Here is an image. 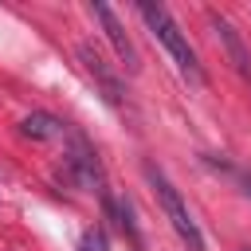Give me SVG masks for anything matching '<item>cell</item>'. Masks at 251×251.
I'll return each instance as SVG.
<instances>
[{
	"label": "cell",
	"mask_w": 251,
	"mask_h": 251,
	"mask_svg": "<svg viewBox=\"0 0 251 251\" xmlns=\"http://www.w3.org/2000/svg\"><path fill=\"white\" fill-rule=\"evenodd\" d=\"M208 20H212V27L220 31V39H224V47H227V55H231L235 71H239V75H251V55H247V47H243L239 31H235V27H231L220 12H208Z\"/></svg>",
	"instance_id": "5b68a950"
},
{
	"label": "cell",
	"mask_w": 251,
	"mask_h": 251,
	"mask_svg": "<svg viewBox=\"0 0 251 251\" xmlns=\"http://www.w3.org/2000/svg\"><path fill=\"white\" fill-rule=\"evenodd\" d=\"M145 180H149V188H153V196H157V204H161V212H165V220L173 224V231L180 235V243L188 247V251H204V235H200V227H196V220H192V212H188V204H184V196L176 192V184L153 165V161H145Z\"/></svg>",
	"instance_id": "7a4b0ae2"
},
{
	"label": "cell",
	"mask_w": 251,
	"mask_h": 251,
	"mask_svg": "<svg viewBox=\"0 0 251 251\" xmlns=\"http://www.w3.org/2000/svg\"><path fill=\"white\" fill-rule=\"evenodd\" d=\"M94 12V20L106 27V39L114 43V51H118V59H122V67L129 71V75H137L141 71V55H137V47H133V39L122 31V24H118V16H114V8L110 4H94L90 8Z\"/></svg>",
	"instance_id": "277c9868"
},
{
	"label": "cell",
	"mask_w": 251,
	"mask_h": 251,
	"mask_svg": "<svg viewBox=\"0 0 251 251\" xmlns=\"http://www.w3.org/2000/svg\"><path fill=\"white\" fill-rule=\"evenodd\" d=\"M82 251H106V235H102V231H90V235L82 239Z\"/></svg>",
	"instance_id": "52a82bcc"
},
{
	"label": "cell",
	"mask_w": 251,
	"mask_h": 251,
	"mask_svg": "<svg viewBox=\"0 0 251 251\" xmlns=\"http://www.w3.org/2000/svg\"><path fill=\"white\" fill-rule=\"evenodd\" d=\"M20 129H24V137H35V141H47V137H63V133H67L63 122L51 118V114H27V118L20 122Z\"/></svg>",
	"instance_id": "8992f818"
},
{
	"label": "cell",
	"mask_w": 251,
	"mask_h": 251,
	"mask_svg": "<svg viewBox=\"0 0 251 251\" xmlns=\"http://www.w3.org/2000/svg\"><path fill=\"white\" fill-rule=\"evenodd\" d=\"M137 16L145 20V27L153 31V39L169 51V59L176 63V71L188 78V82H196V86H204V71H200V59H196V51H192V43H188V35L180 31V24L169 16V8L165 4H149V0H141L137 4Z\"/></svg>",
	"instance_id": "6da1fadb"
},
{
	"label": "cell",
	"mask_w": 251,
	"mask_h": 251,
	"mask_svg": "<svg viewBox=\"0 0 251 251\" xmlns=\"http://www.w3.org/2000/svg\"><path fill=\"white\" fill-rule=\"evenodd\" d=\"M75 51H78V63H82V71L94 78L98 94H102V98H106L114 110H122V114H126V110H129V98H126V82H122V75H118V71H114V67L102 59V51H98V47H90V43H78Z\"/></svg>",
	"instance_id": "3957f363"
}]
</instances>
